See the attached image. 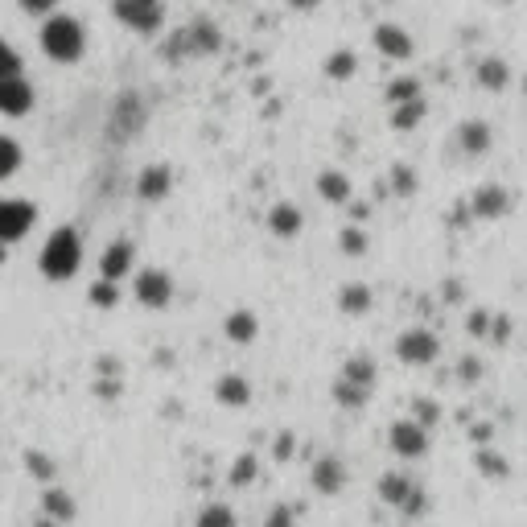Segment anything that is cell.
<instances>
[{"instance_id": "obj_1", "label": "cell", "mask_w": 527, "mask_h": 527, "mask_svg": "<svg viewBox=\"0 0 527 527\" xmlns=\"http://www.w3.org/2000/svg\"><path fill=\"white\" fill-rule=\"evenodd\" d=\"M38 268H42L46 280H58V285L75 276L83 268V239H79V231L75 227H58L46 239V248L38 256Z\"/></svg>"}, {"instance_id": "obj_2", "label": "cell", "mask_w": 527, "mask_h": 527, "mask_svg": "<svg viewBox=\"0 0 527 527\" xmlns=\"http://www.w3.org/2000/svg\"><path fill=\"white\" fill-rule=\"evenodd\" d=\"M38 42H42V50H46L54 62H75V58H83V50H87V29H83L79 17L54 13V17L42 21Z\"/></svg>"}, {"instance_id": "obj_3", "label": "cell", "mask_w": 527, "mask_h": 527, "mask_svg": "<svg viewBox=\"0 0 527 527\" xmlns=\"http://www.w3.org/2000/svg\"><path fill=\"white\" fill-rule=\"evenodd\" d=\"M379 499L388 503L392 511L408 515V519H420L429 511V490L420 486L412 474H400V470H388L379 478Z\"/></svg>"}, {"instance_id": "obj_4", "label": "cell", "mask_w": 527, "mask_h": 527, "mask_svg": "<svg viewBox=\"0 0 527 527\" xmlns=\"http://www.w3.org/2000/svg\"><path fill=\"white\" fill-rule=\"evenodd\" d=\"M437 355H441V338L429 326H412L396 338V359L408 367H429L437 363Z\"/></svg>"}, {"instance_id": "obj_5", "label": "cell", "mask_w": 527, "mask_h": 527, "mask_svg": "<svg viewBox=\"0 0 527 527\" xmlns=\"http://www.w3.org/2000/svg\"><path fill=\"white\" fill-rule=\"evenodd\" d=\"M112 13L136 33H157L165 25V0H112Z\"/></svg>"}, {"instance_id": "obj_6", "label": "cell", "mask_w": 527, "mask_h": 527, "mask_svg": "<svg viewBox=\"0 0 527 527\" xmlns=\"http://www.w3.org/2000/svg\"><path fill=\"white\" fill-rule=\"evenodd\" d=\"M38 223V206L25 202V198H0V248L25 239Z\"/></svg>"}, {"instance_id": "obj_7", "label": "cell", "mask_w": 527, "mask_h": 527, "mask_svg": "<svg viewBox=\"0 0 527 527\" xmlns=\"http://www.w3.org/2000/svg\"><path fill=\"white\" fill-rule=\"evenodd\" d=\"M388 445H392L396 458L416 462V458H425V453H429V429H420L412 416H404V420H396V425L388 429Z\"/></svg>"}, {"instance_id": "obj_8", "label": "cell", "mask_w": 527, "mask_h": 527, "mask_svg": "<svg viewBox=\"0 0 527 527\" xmlns=\"http://www.w3.org/2000/svg\"><path fill=\"white\" fill-rule=\"evenodd\" d=\"M309 482H313V490H318V495L334 499V495H342V490H346L350 470H346V462L338 458V453H322V458L309 466Z\"/></svg>"}, {"instance_id": "obj_9", "label": "cell", "mask_w": 527, "mask_h": 527, "mask_svg": "<svg viewBox=\"0 0 527 527\" xmlns=\"http://www.w3.org/2000/svg\"><path fill=\"white\" fill-rule=\"evenodd\" d=\"M132 293L145 309H165L173 301V276L161 272V268H145V272H136Z\"/></svg>"}, {"instance_id": "obj_10", "label": "cell", "mask_w": 527, "mask_h": 527, "mask_svg": "<svg viewBox=\"0 0 527 527\" xmlns=\"http://www.w3.org/2000/svg\"><path fill=\"white\" fill-rule=\"evenodd\" d=\"M511 210V190L499 186V182H486L470 194V215L474 219H503Z\"/></svg>"}, {"instance_id": "obj_11", "label": "cell", "mask_w": 527, "mask_h": 527, "mask_svg": "<svg viewBox=\"0 0 527 527\" xmlns=\"http://www.w3.org/2000/svg\"><path fill=\"white\" fill-rule=\"evenodd\" d=\"M371 42H375V50H379L383 58H396V62L412 58V33H408L404 25H392V21L375 25V29H371Z\"/></svg>"}, {"instance_id": "obj_12", "label": "cell", "mask_w": 527, "mask_h": 527, "mask_svg": "<svg viewBox=\"0 0 527 527\" xmlns=\"http://www.w3.org/2000/svg\"><path fill=\"white\" fill-rule=\"evenodd\" d=\"M33 87H29V79L25 75H17V79H9V83H0V116H9V120H17V116H29L33 112Z\"/></svg>"}, {"instance_id": "obj_13", "label": "cell", "mask_w": 527, "mask_h": 527, "mask_svg": "<svg viewBox=\"0 0 527 527\" xmlns=\"http://www.w3.org/2000/svg\"><path fill=\"white\" fill-rule=\"evenodd\" d=\"M132 260H136V252H132L128 239L108 243V248H103V256H99V280H112V285H120V280L132 272Z\"/></svg>"}, {"instance_id": "obj_14", "label": "cell", "mask_w": 527, "mask_h": 527, "mask_svg": "<svg viewBox=\"0 0 527 527\" xmlns=\"http://www.w3.org/2000/svg\"><path fill=\"white\" fill-rule=\"evenodd\" d=\"M38 511L46 515V519H54V523H75V515H79V503H75V495L70 490H62L58 482L54 486H46L42 490V503H38Z\"/></svg>"}, {"instance_id": "obj_15", "label": "cell", "mask_w": 527, "mask_h": 527, "mask_svg": "<svg viewBox=\"0 0 527 527\" xmlns=\"http://www.w3.org/2000/svg\"><path fill=\"white\" fill-rule=\"evenodd\" d=\"M169 190H173V169L169 165H145L140 169L136 194L145 202H161V198H169Z\"/></svg>"}, {"instance_id": "obj_16", "label": "cell", "mask_w": 527, "mask_h": 527, "mask_svg": "<svg viewBox=\"0 0 527 527\" xmlns=\"http://www.w3.org/2000/svg\"><path fill=\"white\" fill-rule=\"evenodd\" d=\"M490 145H495V132H490L486 120H462L458 124V149L462 153L482 157V153H490Z\"/></svg>"}, {"instance_id": "obj_17", "label": "cell", "mask_w": 527, "mask_h": 527, "mask_svg": "<svg viewBox=\"0 0 527 527\" xmlns=\"http://www.w3.org/2000/svg\"><path fill=\"white\" fill-rule=\"evenodd\" d=\"M215 400H219L223 408H248V404H252V383L231 371V375H223V379L215 383Z\"/></svg>"}, {"instance_id": "obj_18", "label": "cell", "mask_w": 527, "mask_h": 527, "mask_svg": "<svg viewBox=\"0 0 527 527\" xmlns=\"http://www.w3.org/2000/svg\"><path fill=\"white\" fill-rule=\"evenodd\" d=\"M318 194L330 202V206H346L350 198H355V186H350V178L342 169H322L318 173Z\"/></svg>"}, {"instance_id": "obj_19", "label": "cell", "mask_w": 527, "mask_h": 527, "mask_svg": "<svg viewBox=\"0 0 527 527\" xmlns=\"http://www.w3.org/2000/svg\"><path fill=\"white\" fill-rule=\"evenodd\" d=\"M223 334H227L231 342H239V346H248V342H256V334H260V318H256L252 309H231L227 322H223Z\"/></svg>"}, {"instance_id": "obj_20", "label": "cell", "mask_w": 527, "mask_h": 527, "mask_svg": "<svg viewBox=\"0 0 527 527\" xmlns=\"http://www.w3.org/2000/svg\"><path fill=\"white\" fill-rule=\"evenodd\" d=\"M474 83L486 87V91H503V87L511 83V66H507L503 58L490 54V58H482V62L474 66Z\"/></svg>"}, {"instance_id": "obj_21", "label": "cell", "mask_w": 527, "mask_h": 527, "mask_svg": "<svg viewBox=\"0 0 527 527\" xmlns=\"http://www.w3.org/2000/svg\"><path fill=\"white\" fill-rule=\"evenodd\" d=\"M268 231H272L276 239H293V235L301 231V210H297L293 202H276V206L268 210Z\"/></svg>"}, {"instance_id": "obj_22", "label": "cell", "mask_w": 527, "mask_h": 527, "mask_svg": "<svg viewBox=\"0 0 527 527\" xmlns=\"http://www.w3.org/2000/svg\"><path fill=\"white\" fill-rule=\"evenodd\" d=\"M338 379H342V383H355V388H367V392H375V379H379V371H375L371 355H355V359H346V363H342Z\"/></svg>"}, {"instance_id": "obj_23", "label": "cell", "mask_w": 527, "mask_h": 527, "mask_svg": "<svg viewBox=\"0 0 527 527\" xmlns=\"http://www.w3.org/2000/svg\"><path fill=\"white\" fill-rule=\"evenodd\" d=\"M182 33H186L190 54H215V50L223 46L219 25H210V21H194V25H190V29H182Z\"/></svg>"}, {"instance_id": "obj_24", "label": "cell", "mask_w": 527, "mask_h": 527, "mask_svg": "<svg viewBox=\"0 0 527 527\" xmlns=\"http://www.w3.org/2000/svg\"><path fill=\"white\" fill-rule=\"evenodd\" d=\"M338 309L350 313V318H363V313L371 309V289L359 285V280H355V285H342L338 289Z\"/></svg>"}, {"instance_id": "obj_25", "label": "cell", "mask_w": 527, "mask_h": 527, "mask_svg": "<svg viewBox=\"0 0 527 527\" xmlns=\"http://www.w3.org/2000/svg\"><path fill=\"white\" fill-rule=\"evenodd\" d=\"M260 478V458H256V453H239V458L231 462V470H227V482L231 486H252Z\"/></svg>"}, {"instance_id": "obj_26", "label": "cell", "mask_w": 527, "mask_h": 527, "mask_svg": "<svg viewBox=\"0 0 527 527\" xmlns=\"http://www.w3.org/2000/svg\"><path fill=\"white\" fill-rule=\"evenodd\" d=\"M425 116H429V103H425V99L400 103V108H392V128H396V132H412Z\"/></svg>"}, {"instance_id": "obj_27", "label": "cell", "mask_w": 527, "mask_h": 527, "mask_svg": "<svg viewBox=\"0 0 527 527\" xmlns=\"http://www.w3.org/2000/svg\"><path fill=\"white\" fill-rule=\"evenodd\" d=\"M334 404H342L346 412H359V408L371 404V392H367V388H355V383L334 379Z\"/></svg>"}, {"instance_id": "obj_28", "label": "cell", "mask_w": 527, "mask_h": 527, "mask_svg": "<svg viewBox=\"0 0 527 527\" xmlns=\"http://www.w3.org/2000/svg\"><path fill=\"white\" fill-rule=\"evenodd\" d=\"M416 99H425V91H420V79L400 75V79L388 83V103H392V108H400V103H416Z\"/></svg>"}, {"instance_id": "obj_29", "label": "cell", "mask_w": 527, "mask_h": 527, "mask_svg": "<svg viewBox=\"0 0 527 527\" xmlns=\"http://www.w3.org/2000/svg\"><path fill=\"white\" fill-rule=\"evenodd\" d=\"M194 527H239V519H235V511H231L227 503H206V507L198 511Z\"/></svg>"}, {"instance_id": "obj_30", "label": "cell", "mask_w": 527, "mask_h": 527, "mask_svg": "<svg viewBox=\"0 0 527 527\" xmlns=\"http://www.w3.org/2000/svg\"><path fill=\"white\" fill-rule=\"evenodd\" d=\"M359 70V58H355V50H334L330 58H326V79H350Z\"/></svg>"}, {"instance_id": "obj_31", "label": "cell", "mask_w": 527, "mask_h": 527, "mask_svg": "<svg viewBox=\"0 0 527 527\" xmlns=\"http://www.w3.org/2000/svg\"><path fill=\"white\" fill-rule=\"evenodd\" d=\"M25 466H29V474L38 478L42 486H54V478H58V466L46 458L42 449H29V453H25Z\"/></svg>"}, {"instance_id": "obj_32", "label": "cell", "mask_w": 527, "mask_h": 527, "mask_svg": "<svg viewBox=\"0 0 527 527\" xmlns=\"http://www.w3.org/2000/svg\"><path fill=\"white\" fill-rule=\"evenodd\" d=\"M21 161H25V153H21V145H17V140L0 136V182H5V178H13V173L21 169Z\"/></svg>"}, {"instance_id": "obj_33", "label": "cell", "mask_w": 527, "mask_h": 527, "mask_svg": "<svg viewBox=\"0 0 527 527\" xmlns=\"http://www.w3.org/2000/svg\"><path fill=\"white\" fill-rule=\"evenodd\" d=\"M474 466H478L486 478H495V482H499V478H507V470H511V466H507V462H503V458H499V453L490 449V445H482V449L474 453Z\"/></svg>"}, {"instance_id": "obj_34", "label": "cell", "mask_w": 527, "mask_h": 527, "mask_svg": "<svg viewBox=\"0 0 527 527\" xmlns=\"http://www.w3.org/2000/svg\"><path fill=\"white\" fill-rule=\"evenodd\" d=\"M87 297H91L95 309H116V301H120V285H112V280H95Z\"/></svg>"}, {"instance_id": "obj_35", "label": "cell", "mask_w": 527, "mask_h": 527, "mask_svg": "<svg viewBox=\"0 0 527 527\" xmlns=\"http://www.w3.org/2000/svg\"><path fill=\"white\" fill-rule=\"evenodd\" d=\"M338 248H342L346 256H363V252H367V231H363L359 223H355V227H342Z\"/></svg>"}, {"instance_id": "obj_36", "label": "cell", "mask_w": 527, "mask_h": 527, "mask_svg": "<svg viewBox=\"0 0 527 527\" xmlns=\"http://www.w3.org/2000/svg\"><path fill=\"white\" fill-rule=\"evenodd\" d=\"M412 420L420 429H433L437 420H441V408H437V400H429V396H420V400H412Z\"/></svg>"}, {"instance_id": "obj_37", "label": "cell", "mask_w": 527, "mask_h": 527, "mask_svg": "<svg viewBox=\"0 0 527 527\" xmlns=\"http://www.w3.org/2000/svg\"><path fill=\"white\" fill-rule=\"evenodd\" d=\"M17 75H21V54L9 42H0V83H9Z\"/></svg>"}, {"instance_id": "obj_38", "label": "cell", "mask_w": 527, "mask_h": 527, "mask_svg": "<svg viewBox=\"0 0 527 527\" xmlns=\"http://www.w3.org/2000/svg\"><path fill=\"white\" fill-rule=\"evenodd\" d=\"M264 527H301V519H297V507H289V503H276V507L264 515Z\"/></svg>"}, {"instance_id": "obj_39", "label": "cell", "mask_w": 527, "mask_h": 527, "mask_svg": "<svg viewBox=\"0 0 527 527\" xmlns=\"http://www.w3.org/2000/svg\"><path fill=\"white\" fill-rule=\"evenodd\" d=\"M392 190H396L400 198H408V194L416 190V173H412L408 165H392Z\"/></svg>"}, {"instance_id": "obj_40", "label": "cell", "mask_w": 527, "mask_h": 527, "mask_svg": "<svg viewBox=\"0 0 527 527\" xmlns=\"http://www.w3.org/2000/svg\"><path fill=\"white\" fill-rule=\"evenodd\" d=\"M490 322H495V313L474 309L470 318H466V334H474V338H486V334H490Z\"/></svg>"}, {"instance_id": "obj_41", "label": "cell", "mask_w": 527, "mask_h": 527, "mask_svg": "<svg viewBox=\"0 0 527 527\" xmlns=\"http://www.w3.org/2000/svg\"><path fill=\"white\" fill-rule=\"evenodd\" d=\"M17 5L29 13V17H54L58 9V0H17Z\"/></svg>"}, {"instance_id": "obj_42", "label": "cell", "mask_w": 527, "mask_h": 527, "mask_svg": "<svg viewBox=\"0 0 527 527\" xmlns=\"http://www.w3.org/2000/svg\"><path fill=\"white\" fill-rule=\"evenodd\" d=\"M293 449H297V437H293V433H280V437L272 441L276 462H289V458H293Z\"/></svg>"}, {"instance_id": "obj_43", "label": "cell", "mask_w": 527, "mask_h": 527, "mask_svg": "<svg viewBox=\"0 0 527 527\" xmlns=\"http://www.w3.org/2000/svg\"><path fill=\"white\" fill-rule=\"evenodd\" d=\"M458 379H462V383H474V379H482V363L466 355V359H462V367H458Z\"/></svg>"}, {"instance_id": "obj_44", "label": "cell", "mask_w": 527, "mask_h": 527, "mask_svg": "<svg viewBox=\"0 0 527 527\" xmlns=\"http://www.w3.org/2000/svg\"><path fill=\"white\" fill-rule=\"evenodd\" d=\"M507 330H511V322H507V318H495V322H490V334H486V338L495 342V346H503V342H507Z\"/></svg>"}, {"instance_id": "obj_45", "label": "cell", "mask_w": 527, "mask_h": 527, "mask_svg": "<svg viewBox=\"0 0 527 527\" xmlns=\"http://www.w3.org/2000/svg\"><path fill=\"white\" fill-rule=\"evenodd\" d=\"M95 392H99L103 400H112V396H120V379H99V383H95Z\"/></svg>"}, {"instance_id": "obj_46", "label": "cell", "mask_w": 527, "mask_h": 527, "mask_svg": "<svg viewBox=\"0 0 527 527\" xmlns=\"http://www.w3.org/2000/svg\"><path fill=\"white\" fill-rule=\"evenodd\" d=\"M441 297L445 301H462V285H458V280H449V285H441Z\"/></svg>"}, {"instance_id": "obj_47", "label": "cell", "mask_w": 527, "mask_h": 527, "mask_svg": "<svg viewBox=\"0 0 527 527\" xmlns=\"http://www.w3.org/2000/svg\"><path fill=\"white\" fill-rule=\"evenodd\" d=\"M322 0H289V9H297V13H309V9H318Z\"/></svg>"}, {"instance_id": "obj_48", "label": "cell", "mask_w": 527, "mask_h": 527, "mask_svg": "<svg viewBox=\"0 0 527 527\" xmlns=\"http://www.w3.org/2000/svg\"><path fill=\"white\" fill-rule=\"evenodd\" d=\"M470 437H474V441H482V445H486V441H490V425H474V429H470Z\"/></svg>"}, {"instance_id": "obj_49", "label": "cell", "mask_w": 527, "mask_h": 527, "mask_svg": "<svg viewBox=\"0 0 527 527\" xmlns=\"http://www.w3.org/2000/svg\"><path fill=\"white\" fill-rule=\"evenodd\" d=\"M33 527H62V523H54V519H46V515H38V519H33Z\"/></svg>"}, {"instance_id": "obj_50", "label": "cell", "mask_w": 527, "mask_h": 527, "mask_svg": "<svg viewBox=\"0 0 527 527\" xmlns=\"http://www.w3.org/2000/svg\"><path fill=\"white\" fill-rule=\"evenodd\" d=\"M5 252H9V248H0V264H5Z\"/></svg>"}, {"instance_id": "obj_51", "label": "cell", "mask_w": 527, "mask_h": 527, "mask_svg": "<svg viewBox=\"0 0 527 527\" xmlns=\"http://www.w3.org/2000/svg\"><path fill=\"white\" fill-rule=\"evenodd\" d=\"M499 5H511V0H499Z\"/></svg>"}, {"instance_id": "obj_52", "label": "cell", "mask_w": 527, "mask_h": 527, "mask_svg": "<svg viewBox=\"0 0 527 527\" xmlns=\"http://www.w3.org/2000/svg\"><path fill=\"white\" fill-rule=\"evenodd\" d=\"M523 91H527V79H523Z\"/></svg>"}]
</instances>
